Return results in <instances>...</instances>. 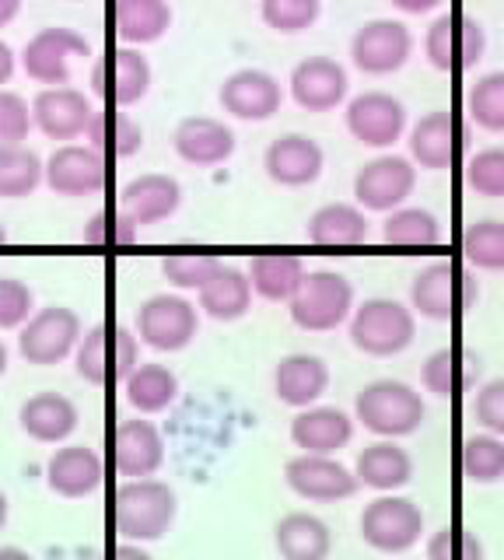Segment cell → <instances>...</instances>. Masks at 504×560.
I'll return each mask as SVG.
<instances>
[{"label": "cell", "instance_id": "cell-10", "mask_svg": "<svg viewBox=\"0 0 504 560\" xmlns=\"http://www.w3.org/2000/svg\"><path fill=\"white\" fill-rule=\"evenodd\" d=\"M81 319L67 305H46L32 312V319L19 329V354L28 364L54 368L74 354L81 340Z\"/></svg>", "mask_w": 504, "mask_h": 560}, {"label": "cell", "instance_id": "cell-22", "mask_svg": "<svg viewBox=\"0 0 504 560\" xmlns=\"http://www.w3.org/2000/svg\"><path fill=\"white\" fill-rule=\"evenodd\" d=\"M113 459H116L119 477H127V480L154 477V472L165 466V438L151 420H141V417L124 420L113 438Z\"/></svg>", "mask_w": 504, "mask_h": 560}, {"label": "cell", "instance_id": "cell-37", "mask_svg": "<svg viewBox=\"0 0 504 560\" xmlns=\"http://www.w3.org/2000/svg\"><path fill=\"white\" fill-rule=\"evenodd\" d=\"M43 183L39 154L25 144H0V200L32 197Z\"/></svg>", "mask_w": 504, "mask_h": 560}, {"label": "cell", "instance_id": "cell-43", "mask_svg": "<svg viewBox=\"0 0 504 560\" xmlns=\"http://www.w3.org/2000/svg\"><path fill=\"white\" fill-rule=\"evenodd\" d=\"M466 113L480 130L504 133V70H491L469 88Z\"/></svg>", "mask_w": 504, "mask_h": 560}, {"label": "cell", "instance_id": "cell-19", "mask_svg": "<svg viewBox=\"0 0 504 560\" xmlns=\"http://www.w3.org/2000/svg\"><path fill=\"white\" fill-rule=\"evenodd\" d=\"M291 98L302 105L305 113H333L343 105L347 92H351V78H347L343 63L333 57H305L291 70Z\"/></svg>", "mask_w": 504, "mask_h": 560}, {"label": "cell", "instance_id": "cell-35", "mask_svg": "<svg viewBox=\"0 0 504 560\" xmlns=\"http://www.w3.org/2000/svg\"><path fill=\"white\" fill-rule=\"evenodd\" d=\"M172 28L168 0H116V32L127 46L159 43Z\"/></svg>", "mask_w": 504, "mask_h": 560}, {"label": "cell", "instance_id": "cell-49", "mask_svg": "<svg viewBox=\"0 0 504 560\" xmlns=\"http://www.w3.org/2000/svg\"><path fill=\"white\" fill-rule=\"evenodd\" d=\"M32 130V105L19 95L0 88V144H22Z\"/></svg>", "mask_w": 504, "mask_h": 560}, {"label": "cell", "instance_id": "cell-9", "mask_svg": "<svg viewBox=\"0 0 504 560\" xmlns=\"http://www.w3.org/2000/svg\"><path fill=\"white\" fill-rule=\"evenodd\" d=\"M200 332V312L183 294H151L137 308V337L151 350L176 354L197 340Z\"/></svg>", "mask_w": 504, "mask_h": 560}, {"label": "cell", "instance_id": "cell-52", "mask_svg": "<svg viewBox=\"0 0 504 560\" xmlns=\"http://www.w3.org/2000/svg\"><path fill=\"white\" fill-rule=\"evenodd\" d=\"M109 214H102V210H98V214L89 221V224H84V232H81V238L84 242H89V245H109Z\"/></svg>", "mask_w": 504, "mask_h": 560}, {"label": "cell", "instance_id": "cell-3", "mask_svg": "<svg viewBox=\"0 0 504 560\" xmlns=\"http://www.w3.org/2000/svg\"><path fill=\"white\" fill-rule=\"evenodd\" d=\"M480 302V284L466 267L452 259H438L424 267L410 284V308L431 323H452L459 315L473 312Z\"/></svg>", "mask_w": 504, "mask_h": 560}, {"label": "cell", "instance_id": "cell-50", "mask_svg": "<svg viewBox=\"0 0 504 560\" xmlns=\"http://www.w3.org/2000/svg\"><path fill=\"white\" fill-rule=\"evenodd\" d=\"M473 410H477V424L483 431L504 438V378H491L480 385Z\"/></svg>", "mask_w": 504, "mask_h": 560}, {"label": "cell", "instance_id": "cell-44", "mask_svg": "<svg viewBox=\"0 0 504 560\" xmlns=\"http://www.w3.org/2000/svg\"><path fill=\"white\" fill-rule=\"evenodd\" d=\"M323 14V0H259L263 25L281 35H298L312 28Z\"/></svg>", "mask_w": 504, "mask_h": 560}, {"label": "cell", "instance_id": "cell-59", "mask_svg": "<svg viewBox=\"0 0 504 560\" xmlns=\"http://www.w3.org/2000/svg\"><path fill=\"white\" fill-rule=\"evenodd\" d=\"M4 372H8V347L0 340V378H4Z\"/></svg>", "mask_w": 504, "mask_h": 560}, {"label": "cell", "instance_id": "cell-57", "mask_svg": "<svg viewBox=\"0 0 504 560\" xmlns=\"http://www.w3.org/2000/svg\"><path fill=\"white\" fill-rule=\"evenodd\" d=\"M0 560H36V557L22 547H0Z\"/></svg>", "mask_w": 504, "mask_h": 560}, {"label": "cell", "instance_id": "cell-54", "mask_svg": "<svg viewBox=\"0 0 504 560\" xmlns=\"http://www.w3.org/2000/svg\"><path fill=\"white\" fill-rule=\"evenodd\" d=\"M14 63H19V57H14V49L0 39V88H4L14 74Z\"/></svg>", "mask_w": 504, "mask_h": 560}, {"label": "cell", "instance_id": "cell-29", "mask_svg": "<svg viewBox=\"0 0 504 560\" xmlns=\"http://www.w3.org/2000/svg\"><path fill=\"white\" fill-rule=\"evenodd\" d=\"M200 308L218 323H235L242 315H249L253 308V284L249 273L232 267V262H218L214 273L203 280V288L197 291Z\"/></svg>", "mask_w": 504, "mask_h": 560}, {"label": "cell", "instance_id": "cell-34", "mask_svg": "<svg viewBox=\"0 0 504 560\" xmlns=\"http://www.w3.org/2000/svg\"><path fill=\"white\" fill-rule=\"evenodd\" d=\"M124 396L141 417L162 413L179 399V378L165 364H137L124 382Z\"/></svg>", "mask_w": 504, "mask_h": 560}, {"label": "cell", "instance_id": "cell-31", "mask_svg": "<svg viewBox=\"0 0 504 560\" xmlns=\"http://www.w3.org/2000/svg\"><path fill=\"white\" fill-rule=\"evenodd\" d=\"M368 214L358 203H326L305 224V238L312 245H326V249H351V245L368 242Z\"/></svg>", "mask_w": 504, "mask_h": 560}, {"label": "cell", "instance_id": "cell-8", "mask_svg": "<svg viewBox=\"0 0 504 560\" xmlns=\"http://www.w3.org/2000/svg\"><path fill=\"white\" fill-rule=\"evenodd\" d=\"M483 49H487V32L477 18L466 11H448L442 18H434V25L424 35L427 63L445 70V74L473 70L483 60Z\"/></svg>", "mask_w": 504, "mask_h": 560}, {"label": "cell", "instance_id": "cell-48", "mask_svg": "<svg viewBox=\"0 0 504 560\" xmlns=\"http://www.w3.org/2000/svg\"><path fill=\"white\" fill-rule=\"evenodd\" d=\"M36 312V294L19 277H0V329H22Z\"/></svg>", "mask_w": 504, "mask_h": 560}, {"label": "cell", "instance_id": "cell-39", "mask_svg": "<svg viewBox=\"0 0 504 560\" xmlns=\"http://www.w3.org/2000/svg\"><path fill=\"white\" fill-rule=\"evenodd\" d=\"M459 245H462V259L469 267L491 270V273L504 270V221L487 218V221L469 224Z\"/></svg>", "mask_w": 504, "mask_h": 560}, {"label": "cell", "instance_id": "cell-47", "mask_svg": "<svg viewBox=\"0 0 504 560\" xmlns=\"http://www.w3.org/2000/svg\"><path fill=\"white\" fill-rule=\"evenodd\" d=\"M218 256H203V253H179V256H165L162 259V273L172 288L179 291H200L203 280L214 273Z\"/></svg>", "mask_w": 504, "mask_h": 560}, {"label": "cell", "instance_id": "cell-53", "mask_svg": "<svg viewBox=\"0 0 504 560\" xmlns=\"http://www.w3.org/2000/svg\"><path fill=\"white\" fill-rule=\"evenodd\" d=\"M389 4H392L396 11H403V14H427V11H434V8H442L445 0H389Z\"/></svg>", "mask_w": 504, "mask_h": 560}, {"label": "cell", "instance_id": "cell-12", "mask_svg": "<svg viewBox=\"0 0 504 560\" xmlns=\"http://www.w3.org/2000/svg\"><path fill=\"white\" fill-rule=\"evenodd\" d=\"M417 186V165L407 154H378L375 162L364 165L354 175V200L361 210L389 214L413 197Z\"/></svg>", "mask_w": 504, "mask_h": 560}, {"label": "cell", "instance_id": "cell-42", "mask_svg": "<svg viewBox=\"0 0 504 560\" xmlns=\"http://www.w3.org/2000/svg\"><path fill=\"white\" fill-rule=\"evenodd\" d=\"M92 140V148L102 151V148H113L116 158H133L137 151L144 148V130L137 127V122L127 116V113H95L89 133H84Z\"/></svg>", "mask_w": 504, "mask_h": 560}, {"label": "cell", "instance_id": "cell-58", "mask_svg": "<svg viewBox=\"0 0 504 560\" xmlns=\"http://www.w3.org/2000/svg\"><path fill=\"white\" fill-rule=\"evenodd\" d=\"M8 512H11V504H8V494L0 490V529L8 525Z\"/></svg>", "mask_w": 504, "mask_h": 560}, {"label": "cell", "instance_id": "cell-7", "mask_svg": "<svg viewBox=\"0 0 504 560\" xmlns=\"http://www.w3.org/2000/svg\"><path fill=\"white\" fill-rule=\"evenodd\" d=\"M92 57V46L81 32L67 25L39 28L22 49V67L32 81L46 88H60L74 78V67Z\"/></svg>", "mask_w": 504, "mask_h": 560}, {"label": "cell", "instance_id": "cell-41", "mask_svg": "<svg viewBox=\"0 0 504 560\" xmlns=\"http://www.w3.org/2000/svg\"><path fill=\"white\" fill-rule=\"evenodd\" d=\"M151 88V63L141 49L124 46L113 52V88L109 95L116 98V105H133L148 95Z\"/></svg>", "mask_w": 504, "mask_h": 560}, {"label": "cell", "instance_id": "cell-23", "mask_svg": "<svg viewBox=\"0 0 504 560\" xmlns=\"http://www.w3.org/2000/svg\"><path fill=\"white\" fill-rule=\"evenodd\" d=\"M102 480H106V463H102V455L89 445H63L49 455V463H46L49 490L67 501L95 494Z\"/></svg>", "mask_w": 504, "mask_h": 560}, {"label": "cell", "instance_id": "cell-11", "mask_svg": "<svg viewBox=\"0 0 504 560\" xmlns=\"http://www.w3.org/2000/svg\"><path fill=\"white\" fill-rule=\"evenodd\" d=\"M413 57V32L396 18L364 22L351 39V63L368 78H386L403 70Z\"/></svg>", "mask_w": 504, "mask_h": 560}, {"label": "cell", "instance_id": "cell-56", "mask_svg": "<svg viewBox=\"0 0 504 560\" xmlns=\"http://www.w3.org/2000/svg\"><path fill=\"white\" fill-rule=\"evenodd\" d=\"M22 11V0H0V28L11 25Z\"/></svg>", "mask_w": 504, "mask_h": 560}, {"label": "cell", "instance_id": "cell-4", "mask_svg": "<svg viewBox=\"0 0 504 560\" xmlns=\"http://www.w3.org/2000/svg\"><path fill=\"white\" fill-rule=\"evenodd\" d=\"M347 326H351V343L368 358H396L417 340V315L396 298H364L354 305Z\"/></svg>", "mask_w": 504, "mask_h": 560}, {"label": "cell", "instance_id": "cell-46", "mask_svg": "<svg viewBox=\"0 0 504 560\" xmlns=\"http://www.w3.org/2000/svg\"><path fill=\"white\" fill-rule=\"evenodd\" d=\"M427 560H483V542L466 525H442L427 536Z\"/></svg>", "mask_w": 504, "mask_h": 560}, {"label": "cell", "instance_id": "cell-14", "mask_svg": "<svg viewBox=\"0 0 504 560\" xmlns=\"http://www.w3.org/2000/svg\"><path fill=\"white\" fill-rule=\"evenodd\" d=\"M347 133L364 148H392L407 133V105L389 92H361L347 102Z\"/></svg>", "mask_w": 504, "mask_h": 560}, {"label": "cell", "instance_id": "cell-32", "mask_svg": "<svg viewBox=\"0 0 504 560\" xmlns=\"http://www.w3.org/2000/svg\"><path fill=\"white\" fill-rule=\"evenodd\" d=\"M480 358L473 350L466 347H442L434 350V354L424 361V372H421V382L424 389L434 393L438 399H456L462 393H469L480 378Z\"/></svg>", "mask_w": 504, "mask_h": 560}, {"label": "cell", "instance_id": "cell-60", "mask_svg": "<svg viewBox=\"0 0 504 560\" xmlns=\"http://www.w3.org/2000/svg\"><path fill=\"white\" fill-rule=\"evenodd\" d=\"M8 242V228L4 224H0V245H4Z\"/></svg>", "mask_w": 504, "mask_h": 560}, {"label": "cell", "instance_id": "cell-28", "mask_svg": "<svg viewBox=\"0 0 504 560\" xmlns=\"http://www.w3.org/2000/svg\"><path fill=\"white\" fill-rule=\"evenodd\" d=\"M354 477L358 483L378 490V494H396V490H403L413 480V455L403 445L382 438V442L361 448Z\"/></svg>", "mask_w": 504, "mask_h": 560}, {"label": "cell", "instance_id": "cell-36", "mask_svg": "<svg viewBox=\"0 0 504 560\" xmlns=\"http://www.w3.org/2000/svg\"><path fill=\"white\" fill-rule=\"evenodd\" d=\"M442 235V221L424 207H396L389 210V218L382 221V242L399 245V249H427V245H438Z\"/></svg>", "mask_w": 504, "mask_h": 560}, {"label": "cell", "instance_id": "cell-45", "mask_svg": "<svg viewBox=\"0 0 504 560\" xmlns=\"http://www.w3.org/2000/svg\"><path fill=\"white\" fill-rule=\"evenodd\" d=\"M466 186L487 200H504V148H483L466 162Z\"/></svg>", "mask_w": 504, "mask_h": 560}, {"label": "cell", "instance_id": "cell-24", "mask_svg": "<svg viewBox=\"0 0 504 560\" xmlns=\"http://www.w3.org/2000/svg\"><path fill=\"white\" fill-rule=\"evenodd\" d=\"M172 148L186 165L214 168L224 165L235 154V133L228 122L214 116H186L176 133H172Z\"/></svg>", "mask_w": 504, "mask_h": 560}, {"label": "cell", "instance_id": "cell-33", "mask_svg": "<svg viewBox=\"0 0 504 560\" xmlns=\"http://www.w3.org/2000/svg\"><path fill=\"white\" fill-rule=\"evenodd\" d=\"M249 284L253 294H259L270 305H288L294 294H298L302 280H305V262L302 256L291 253H263L249 262Z\"/></svg>", "mask_w": 504, "mask_h": 560}, {"label": "cell", "instance_id": "cell-38", "mask_svg": "<svg viewBox=\"0 0 504 560\" xmlns=\"http://www.w3.org/2000/svg\"><path fill=\"white\" fill-rule=\"evenodd\" d=\"M459 469L469 483H497L504 480V438L480 431L462 438Z\"/></svg>", "mask_w": 504, "mask_h": 560}, {"label": "cell", "instance_id": "cell-51", "mask_svg": "<svg viewBox=\"0 0 504 560\" xmlns=\"http://www.w3.org/2000/svg\"><path fill=\"white\" fill-rule=\"evenodd\" d=\"M137 364H141V343H137V337L127 326H116L113 329V378L127 382V375Z\"/></svg>", "mask_w": 504, "mask_h": 560}, {"label": "cell", "instance_id": "cell-5", "mask_svg": "<svg viewBox=\"0 0 504 560\" xmlns=\"http://www.w3.org/2000/svg\"><path fill=\"white\" fill-rule=\"evenodd\" d=\"M354 284L337 270L305 273L298 294L288 302L291 323L305 332H333L354 312Z\"/></svg>", "mask_w": 504, "mask_h": 560}, {"label": "cell", "instance_id": "cell-40", "mask_svg": "<svg viewBox=\"0 0 504 560\" xmlns=\"http://www.w3.org/2000/svg\"><path fill=\"white\" fill-rule=\"evenodd\" d=\"M113 329L109 326H92V329H84L81 332V340L74 347V368H78V375L95 385V389H102V385L109 382L113 375Z\"/></svg>", "mask_w": 504, "mask_h": 560}, {"label": "cell", "instance_id": "cell-55", "mask_svg": "<svg viewBox=\"0 0 504 560\" xmlns=\"http://www.w3.org/2000/svg\"><path fill=\"white\" fill-rule=\"evenodd\" d=\"M113 560H154V557L141 547V542H119Z\"/></svg>", "mask_w": 504, "mask_h": 560}, {"label": "cell", "instance_id": "cell-2", "mask_svg": "<svg viewBox=\"0 0 504 560\" xmlns=\"http://www.w3.org/2000/svg\"><path fill=\"white\" fill-rule=\"evenodd\" d=\"M179 512V498L165 480H127L116 490V504H113V518H116V533L127 542H154L162 539Z\"/></svg>", "mask_w": 504, "mask_h": 560}, {"label": "cell", "instance_id": "cell-26", "mask_svg": "<svg viewBox=\"0 0 504 560\" xmlns=\"http://www.w3.org/2000/svg\"><path fill=\"white\" fill-rule=\"evenodd\" d=\"M19 424L22 431L39 445H63L81 424V413L74 407L71 396L63 393H36L22 402L19 410Z\"/></svg>", "mask_w": 504, "mask_h": 560}, {"label": "cell", "instance_id": "cell-6", "mask_svg": "<svg viewBox=\"0 0 504 560\" xmlns=\"http://www.w3.org/2000/svg\"><path fill=\"white\" fill-rule=\"evenodd\" d=\"M361 539L378 553H407L424 536L421 504L399 494H378L358 518Z\"/></svg>", "mask_w": 504, "mask_h": 560}, {"label": "cell", "instance_id": "cell-30", "mask_svg": "<svg viewBox=\"0 0 504 560\" xmlns=\"http://www.w3.org/2000/svg\"><path fill=\"white\" fill-rule=\"evenodd\" d=\"M273 547L281 560H329L333 553V533L312 512H288L273 525Z\"/></svg>", "mask_w": 504, "mask_h": 560}, {"label": "cell", "instance_id": "cell-18", "mask_svg": "<svg viewBox=\"0 0 504 560\" xmlns=\"http://www.w3.org/2000/svg\"><path fill=\"white\" fill-rule=\"evenodd\" d=\"M43 183L57 197H95L106 186V158L92 144H63L43 165Z\"/></svg>", "mask_w": 504, "mask_h": 560}, {"label": "cell", "instance_id": "cell-1", "mask_svg": "<svg viewBox=\"0 0 504 560\" xmlns=\"http://www.w3.org/2000/svg\"><path fill=\"white\" fill-rule=\"evenodd\" d=\"M424 417H427L424 396L399 378H375L354 399V424L378 438H389V442L417 434Z\"/></svg>", "mask_w": 504, "mask_h": 560}, {"label": "cell", "instance_id": "cell-27", "mask_svg": "<svg viewBox=\"0 0 504 560\" xmlns=\"http://www.w3.org/2000/svg\"><path fill=\"white\" fill-rule=\"evenodd\" d=\"M329 389V364L319 354H288L273 368V393L284 407H316Z\"/></svg>", "mask_w": 504, "mask_h": 560}, {"label": "cell", "instance_id": "cell-25", "mask_svg": "<svg viewBox=\"0 0 504 560\" xmlns=\"http://www.w3.org/2000/svg\"><path fill=\"white\" fill-rule=\"evenodd\" d=\"M354 417L340 407H305L291 420V442L305 455H337L351 445Z\"/></svg>", "mask_w": 504, "mask_h": 560}, {"label": "cell", "instance_id": "cell-17", "mask_svg": "<svg viewBox=\"0 0 504 560\" xmlns=\"http://www.w3.org/2000/svg\"><path fill=\"white\" fill-rule=\"evenodd\" d=\"M95 105L89 95L78 92V88H43V92L32 98V127L49 140H78L89 133L92 119H95Z\"/></svg>", "mask_w": 504, "mask_h": 560}, {"label": "cell", "instance_id": "cell-13", "mask_svg": "<svg viewBox=\"0 0 504 560\" xmlns=\"http://www.w3.org/2000/svg\"><path fill=\"white\" fill-rule=\"evenodd\" d=\"M284 483L312 504H337L358 494L354 469H347L337 455H305L298 452L284 466Z\"/></svg>", "mask_w": 504, "mask_h": 560}, {"label": "cell", "instance_id": "cell-20", "mask_svg": "<svg viewBox=\"0 0 504 560\" xmlns=\"http://www.w3.org/2000/svg\"><path fill=\"white\" fill-rule=\"evenodd\" d=\"M263 168L277 186L302 189L323 175L326 151L319 148V140H312L305 133H284L270 140V148L263 154Z\"/></svg>", "mask_w": 504, "mask_h": 560}, {"label": "cell", "instance_id": "cell-15", "mask_svg": "<svg viewBox=\"0 0 504 560\" xmlns=\"http://www.w3.org/2000/svg\"><path fill=\"white\" fill-rule=\"evenodd\" d=\"M218 102H221V109L228 116H235V119L267 122V119H273L277 113H281L284 88L270 74V70L242 67V70H235V74L224 78Z\"/></svg>", "mask_w": 504, "mask_h": 560}, {"label": "cell", "instance_id": "cell-21", "mask_svg": "<svg viewBox=\"0 0 504 560\" xmlns=\"http://www.w3.org/2000/svg\"><path fill=\"white\" fill-rule=\"evenodd\" d=\"M183 203V186L162 172H148L130 179L119 189V214L130 218L137 228L162 224L179 210Z\"/></svg>", "mask_w": 504, "mask_h": 560}, {"label": "cell", "instance_id": "cell-16", "mask_svg": "<svg viewBox=\"0 0 504 560\" xmlns=\"http://www.w3.org/2000/svg\"><path fill=\"white\" fill-rule=\"evenodd\" d=\"M407 148H410V162L421 165L427 172H442L459 162V154L466 148V127L456 113L448 109H434L421 116L407 133Z\"/></svg>", "mask_w": 504, "mask_h": 560}]
</instances>
